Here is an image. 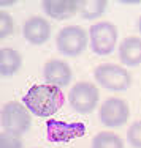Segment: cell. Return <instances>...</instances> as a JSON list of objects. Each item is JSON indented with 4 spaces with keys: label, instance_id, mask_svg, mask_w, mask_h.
Returning a JSON list of instances; mask_svg holds the SVG:
<instances>
[{
    "label": "cell",
    "instance_id": "obj_1",
    "mask_svg": "<svg viewBox=\"0 0 141 148\" xmlns=\"http://www.w3.org/2000/svg\"><path fill=\"white\" fill-rule=\"evenodd\" d=\"M65 103L60 87L51 84H37L32 85L22 98V104L29 109V112L35 117L49 118L60 110Z\"/></svg>",
    "mask_w": 141,
    "mask_h": 148
},
{
    "label": "cell",
    "instance_id": "obj_2",
    "mask_svg": "<svg viewBox=\"0 0 141 148\" xmlns=\"http://www.w3.org/2000/svg\"><path fill=\"white\" fill-rule=\"evenodd\" d=\"M94 79L100 87L111 91H125L132 85V76L124 66L103 63L94 69Z\"/></svg>",
    "mask_w": 141,
    "mask_h": 148
},
{
    "label": "cell",
    "instance_id": "obj_3",
    "mask_svg": "<svg viewBox=\"0 0 141 148\" xmlns=\"http://www.w3.org/2000/svg\"><path fill=\"white\" fill-rule=\"evenodd\" d=\"M89 41L90 51L95 55L106 57V55L113 54L116 44H117V27L108 21L95 22L89 29Z\"/></svg>",
    "mask_w": 141,
    "mask_h": 148
},
{
    "label": "cell",
    "instance_id": "obj_4",
    "mask_svg": "<svg viewBox=\"0 0 141 148\" xmlns=\"http://www.w3.org/2000/svg\"><path fill=\"white\" fill-rule=\"evenodd\" d=\"M32 114L22 103L10 101L2 107V128L3 131L22 136L30 129Z\"/></svg>",
    "mask_w": 141,
    "mask_h": 148
},
{
    "label": "cell",
    "instance_id": "obj_5",
    "mask_svg": "<svg viewBox=\"0 0 141 148\" xmlns=\"http://www.w3.org/2000/svg\"><path fill=\"white\" fill-rule=\"evenodd\" d=\"M57 51L65 57H78L89 44V33L79 25H67L56 38Z\"/></svg>",
    "mask_w": 141,
    "mask_h": 148
},
{
    "label": "cell",
    "instance_id": "obj_6",
    "mask_svg": "<svg viewBox=\"0 0 141 148\" xmlns=\"http://www.w3.org/2000/svg\"><path fill=\"white\" fill-rule=\"evenodd\" d=\"M100 91L98 87L92 82H78L73 85V88L68 93V103L73 107V110L81 115L90 114L97 109Z\"/></svg>",
    "mask_w": 141,
    "mask_h": 148
},
{
    "label": "cell",
    "instance_id": "obj_7",
    "mask_svg": "<svg viewBox=\"0 0 141 148\" xmlns=\"http://www.w3.org/2000/svg\"><path fill=\"white\" fill-rule=\"evenodd\" d=\"M100 123L106 128H121L128 121L130 107L128 103L122 98H108L98 112Z\"/></svg>",
    "mask_w": 141,
    "mask_h": 148
},
{
    "label": "cell",
    "instance_id": "obj_8",
    "mask_svg": "<svg viewBox=\"0 0 141 148\" xmlns=\"http://www.w3.org/2000/svg\"><path fill=\"white\" fill-rule=\"evenodd\" d=\"M87 128L84 123L75 121H60V120H48L46 123V134L51 142H70L73 139L86 136Z\"/></svg>",
    "mask_w": 141,
    "mask_h": 148
},
{
    "label": "cell",
    "instance_id": "obj_9",
    "mask_svg": "<svg viewBox=\"0 0 141 148\" xmlns=\"http://www.w3.org/2000/svg\"><path fill=\"white\" fill-rule=\"evenodd\" d=\"M43 77L46 80V84H51V85H56V87H60L62 88V87L70 85V82L73 79V71L67 62L52 58L44 63Z\"/></svg>",
    "mask_w": 141,
    "mask_h": 148
},
{
    "label": "cell",
    "instance_id": "obj_10",
    "mask_svg": "<svg viewBox=\"0 0 141 148\" xmlns=\"http://www.w3.org/2000/svg\"><path fill=\"white\" fill-rule=\"evenodd\" d=\"M22 35L30 44L41 46L51 38V24L41 16H32L24 22Z\"/></svg>",
    "mask_w": 141,
    "mask_h": 148
},
{
    "label": "cell",
    "instance_id": "obj_11",
    "mask_svg": "<svg viewBox=\"0 0 141 148\" xmlns=\"http://www.w3.org/2000/svg\"><path fill=\"white\" fill-rule=\"evenodd\" d=\"M41 8L48 17L54 21H65L79 13V0H44Z\"/></svg>",
    "mask_w": 141,
    "mask_h": 148
},
{
    "label": "cell",
    "instance_id": "obj_12",
    "mask_svg": "<svg viewBox=\"0 0 141 148\" xmlns=\"http://www.w3.org/2000/svg\"><path fill=\"white\" fill-rule=\"evenodd\" d=\"M119 58L125 66L141 65V36H127L119 44Z\"/></svg>",
    "mask_w": 141,
    "mask_h": 148
},
{
    "label": "cell",
    "instance_id": "obj_13",
    "mask_svg": "<svg viewBox=\"0 0 141 148\" xmlns=\"http://www.w3.org/2000/svg\"><path fill=\"white\" fill-rule=\"evenodd\" d=\"M22 66V55L19 51L11 47L0 49V73L3 77H11Z\"/></svg>",
    "mask_w": 141,
    "mask_h": 148
},
{
    "label": "cell",
    "instance_id": "obj_14",
    "mask_svg": "<svg viewBox=\"0 0 141 148\" xmlns=\"http://www.w3.org/2000/svg\"><path fill=\"white\" fill-rule=\"evenodd\" d=\"M106 0H79V14L83 19L95 21L106 11Z\"/></svg>",
    "mask_w": 141,
    "mask_h": 148
},
{
    "label": "cell",
    "instance_id": "obj_15",
    "mask_svg": "<svg viewBox=\"0 0 141 148\" xmlns=\"http://www.w3.org/2000/svg\"><path fill=\"white\" fill-rule=\"evenodd\" d=\"M90 148H124V142L117 134L111 131H101L94 136Z\"/></svg>",
    "mask_w": 141,
    "mask_h": 148
},
{
    "label": "cell",
    "instance_id": "obj_16",
    "mask_svg": "<svg viewBox=\"0 0 141 148\" xmlns=\"http://www.w3.org/2000/svg\"><path fill=\"white\" fill-rule=\"evenodd\" d=\"M15 32V22H13V17L10 13H6L5 10L0 11V38L5 40L10 35H13Z\"/></svg>",
    "mask_w": 141,
    "mask_h": 148
},
{
    "label": "cell",
    "instance_id": "obj_17",
    "mask_svg": "<svg viewBox=\"0 0 141 148\" xmlns=\"http://www.w3.org/2000/svg\"><path fill=\"white\" fill-rule=\"evenodd\" d=\"M0 148H24V142L21 136L2 131L0 134Z\"/></svg>",
    "mask_w": 141,
    "mask_h": 148
},
{
    "label": "cell",
    "instance_id": "obj_18",
    "mask_svg": "<svg viewBox=\"0 0 141 148\" xmlns=\"http://www.w3.org/2000/svg\"><path fill=\"white\" fill-rule=\"evenodd\" d=\"M127 140L133 148H141V120L130 125L127 131Z\"/></svg>",
    "mask_w": 141,
    "mask_h": 148
},
{
    "label": "cell",
    "instance_id": "obj_19",
    "mask_svg": "<svg viewBox=\"0 0 141 148\" xmlns=\"http://www.w3.org/2000/svg\"><path fill=\"white\" fill-rule=\"evenodd\" d=\"M8 5H15V2H2V6H8Z\"/></svg>",
    "mask_w": 141,
    "mask_h": 148
},
{
    "label": "cell",
    "instance_id": "obj_20",
    "mask_svg": "<svg viewBox=\"0 0 141 148\" xmlns=\"http://www.w3.org/2000/svg\"><path fill=\"white\" fill-rule=\"evenodd\" d=\"M138 32L141 33V16H140V19H138Z\"/></svg>",
    "mask_w": 141,
    "mask_h": 148
}]
</instances>
